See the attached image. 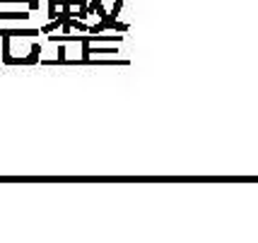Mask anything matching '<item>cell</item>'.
I'll list each match as a JSON object with an SVG mask.
<instances>
[{"label":"cell","mask_w":258,"mask_h":243,"mask_svg":"<svg viewBox=\"0 0 258 243\" xmlns=\"http://www.w3.org/2000/svg\"><path fill=\"white\" fill-rule=\"evenodd\" d=\"M5 34H12V36H36L39 29H0V36H5Z\"/></svg>","instance_id":"6da1fadb"},{"label":"cell","mask_w":258,"mask_h":243,"mask_svg":"<svg viewBox=\"0 0 258 243\" xmlns=\"http://www.w3.org/2000/svg\"><path fill=\"white\" fill-rule=\"evenodd\" d=\"M10 36L12 34H5V36H3V63H5V65H10V60H12V55H10Z\"/></svg>","instance_id":"7a4b0ae2"},{"label":"cell","mask_w":258,"mask_h":243,"mask_svg":"<svg viewBox=\"0 0 258 243\" xmlns=\"http://www.w3.org/2000/svg\"><path fill=\"white\" fill-rule=\"evenodd\" d=\"M29 12H0V20H27Z\"/></svg>","instance_id":"3957f363"},{"label":"cell","mask_w":258,"mask_h":243,"mask_svg":"<svg viewBox=\"0 0 258 243\" xmlns=\"http://www.w3.org/2000/svg\"><path fill=\"white\" fill-rule=\"evenodd\" d=\"M70 27H73V29H80V32H90V27L85 22H80V20H75V17L70 20Z\"/></svg>","instance_id":"277c9868"},{"label":"cell","mask_w":258,"mask_h":243,"mask_svg":"<svg viewBox=\"0 0 258 243\" xmlns=\"http://www.w3.org/2000/svg\"><path fill=\"white\" fill-rule=\"evenodd\" d=\"M97 12H99L101 20H106V12H104V8H101V5H97Z\"/></svg>","instance_id":"5b68a950"}]
</instances>
